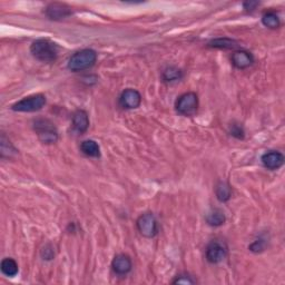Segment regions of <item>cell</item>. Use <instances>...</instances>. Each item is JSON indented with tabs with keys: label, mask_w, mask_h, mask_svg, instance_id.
I'll return each instance as SVG.
<instances>
[{
	"label": "cell",
	"mask_w": 285,
	"mask_h": 285,
	"mask_svg": "<svg viewBox=\"0 0 285 285\" xmlns=\"http://www.w3.org/2000/svg\"><path fill=\"white\" fill-rule=\"evenodd\" d=\"M239 46V42L230 38H217L209 42V47L219 48V49H234Z\"/></svg>",
	"instance_id": "d6986e66"
},
{
	"label": "cell",
	"mask_w": 285,
	"mask_h": 285,
	"mask_svg": "<svg viewBox=\"0 0 285 285\" xmlns=\"http://www.w3.org/2000/svg\"><path fill=\"white\" fill-rule=\"evenodd\" d=\"M0 144H1V157H11L14 154H17V149L12 146V144L8 141L3 134L0 139Z\"/></svg>",
	"instance_id": "44dd1931"
},
{
	"label": "cell",
	"mask_w": 285,
	"mask_h": 285,
	"mask_svg": "<svg viewBox=\"0 0 285 285\" xmlns=\"http://www.w3.org/2000/svg\"><path fill=\"white\" fill-rule=\"evenodd\" d=\"M96 61H97V52L86 48V49L76 51L68 59L67 67L71 71L78 72L91 68L96 64Z\"/></svg>",
	"instance_id": "7a4b0ae2"
},
{
	"label": "cell",
	"mask_w": 285,
	"mask_h": 285,
	"mask_svg": "<svg viewBox=\"0 0 285 285\" xmlns=\"http://www.w3.org/2000/svg\"><path fill=\"white\" fill-rule=\"evenodd\" d=\"M215 194L216 199L222 203H225L230 201L232 197V188L229 183L226 182H219L215 187Z\"/></svg>",
	"instance_id": "e0dca14e"
},
{
	"label": "cell",
	"mask_w": 285,
	"mask_h": 285,
	"mask_svg": "<svg viewBox=\"0 0 285 285\" xmlns=\"http://www.w3.org/2000/svg\"><path fill=\"white\" fill-rule=\"evenodd\" d=\"M206 223L209 224L210 226H213V228H219V226H222L226 221L225 214L219 209L212 210L211 212L206 214L205 216Z\"/></svg>",
	"instance_id": "5bb4252c"
},
{
	"label": "cell",
	"mask_w": 285,
	"mask_h": 285,
	"mask_svg": "<svg viewBox=\"0 0 285 285\" xmlns=\"http://www.w3.org/2000/svg\"><path fill=\"white\" fill-rule=\"evenodd\" d=\"M173 284H185V285H190V284H194L195 281L192 279V277L187 274H181L176 277V279L174 280L172 282Z\"/></svg>",
	"instance_id": "603a6c76"
},
{
	"label": "cell",
	"mask_w": 285,
	"mask_h": 285,
	"mask_svg": "<svg viewBox=\"0 0 285 285\" xmlns=\"http://www.w3.org/2000/svg\"><path fill=\"white\" fill-rule=\"evenodd\" d=\"M230 134L232 135V136L235 137V138H238V139H243L244 136H245V132H244L243 127L241 126V125H239V124L231 125Z\"/></svg>",
	"instance_id": "7402d4cb"
},
{
	"label": "cell",
	"mask_w": 285,
	"mask_h": 285,
	"mask_svg": "<svg viewBox=\"0 0 285 285\" xmlns=\"http://www.w3.org/2000/svg\"><path fill=\"white\" fill-rule=\"evenodd\" d=\"M136 226L141 235L146 239L154 238L158 232L156 217L151 212H147V213L139 216L136 221Z\"/></svg>",
	"instance_id": "8992f818"
},
{
	"label": "cell",
	"mask_w": 285,
	"mask_h": 285,
	"mask_svg": "<svg viewBox=\"0 0 285 285\" xmlns=\"http://www.w3.org/2000/svg\"><path fill=\"white\" fill-rule=\"evenodd\" d=\"M80 151L84 155L88 157H99L100 156V148L99 145L93 139H87L80 144Z\"/></svg>",
	"instance_id": "9a60e30c"
},
{
	"label": "cell",
	"mask_w": 285,
	"mask_h": 285,
	"mask_svg": "<svg viewBox=\"0 0 285 285\" xmlns=\"http://www.w3.org/2000/svg\"><path fill=\"white\" fill-rule=\"evenodd\" d=\"M30 52L37 60L49 64V62H54L58 58L59 48L56 42L41 38L31 43Z\"/></svg>",
	"instance_id": "6da1fadb"
},
{
	"label": "cell",
	"mask_w": 285,
	"mask_h": 285,
	"mask_svg": "<svg viewBox=\"0 0 285 285\" xmlns=\"http://www.w3.org/2000/svg\"><path fill=\"white\" fill-rule=\"evenodd\" d=\"M142 104V95L133 88L125 89L119 97V105L125 109L138 108Z\"/></svg>",
	"instance_id": "ba28073f"
},
{
	"label": "cell",
	"mask_w": 285,
	"mask_h": 285,
	"mask_svg": "<svg viewBox=\"0 0 285 285\" xmlns=\"http://www.w3.org/2000/svg\"><path fill=\"white\" fill-rule=\"evenodd\" d=\"M199 96L190 91V93L181 95L177 98L175 108L180 115L185 116V117H193L199 110Z\"/></svg>",
	"instance_id": "277c9868"
},
{
	"label": "cell",
	"mask_w": 285,
	"mask_h": 285,
	"mask_svg": "<svg viewBox=\"0 0 285 285\" xmlns=\"http://www.w3.org/2000/svg\"><path fill=\"white\" fill-rule=\"evenodd\" d=\"M162 78L165 83H174V81H178L183 78V71L177 67L170 66L163 70Z\"/></svg>",
	"instance_id": "ac0fdd59"
},
{
	"label": "cell",
	"mask_w": 285,
	"mask_h": 285,
	"mask_svg": "<svg viewBox=\"0 0 285 285\" xmlns=\"http://www.w3.org/2000/svg\"><path fill=\"white\" fill-rule=\"evenodd\" d=\"M72 14L71 8L67 6L65 3L54 2L48 4L46 8V16L48 18L52 19V20H60V19H65Z\"/></svg>",
	"instance_id": "9c48e42d"
},
{
	"label": "cell",
	"mask_w": 285,
	"mask_h": 285,
	"mask_svg": "<svg viewBox=\"0 0 285 285\" xmlns=\"http://www.w3.org/2000/svg\"><path fill=\"white\" fill-rule=\"evenodd\" d=\"M259 2L258 1H246L243 3V6H244V9L246 11H250V12H252L254 11L255 9H257V7L259 6Z\"/></svg>",
	"instance_id": "484cf974"
},
{
	"label": "cell",
	"mask_w": 285,
	"mask_h": 285,
	"mask_svg": "<svg viewBox=\"0 0 285 285\" xmlns=\"http://www.w3.org/2000/svg\"><path fill=\"white\" fill-rule=\"evenodd\" d=\"M232 64L238 69L249 68L250 66L254 64V57L250 51L246 50H238L232 55Z\"/></svg>",
	"instance_id": "7c38bea8"
},
{
	"label": "cell",
	"mask_w": 285,
	"mask_h": 285,
	"mask_svg": "<svg viewBox=\"0 0 285 285\" xmlns=\"http://www.w3.org/2000/svg\"><path fill=\"white\" fill-rule=\"evenodd\" d=\"M0 270H1V273L3 275H6V277L13 278L18 274L19 268H18V264H17L16 261H14L13 259H10V258H7V259H3L1 261V264H0Z\"/></svg>",
	"instance_id": "2e32d148"
},
{
	"label": "cell",
	"mask_w": 285,
	"mask_h": 285,
	"mask_svg": "<svg viewBox=\"0 0 285 285\" xmlns=\"http://www.w3.org/2000/svg\"><path fill=\"white\" fill-rule=\"evenodd\" d=\"M261 161H262V164L265 168H268L270 171H275L283 166L285 157L281 152L270 151L268 153L263 154Z\"/></svg>",
	"instance_id": "30bf717a"
},
{
	"label": "cell",
	"mask_w": 285,
	"mask_h": 285,
	"mask_svg": "<svg viewBox=\"0 0 285 285\" xmlns=\"http://www.w3.org/2000/svg\"><path fill=\"white\" fill-rule=\"evenodd\" d=\"M46 105V96L42 94H36L28 96V97L22 98L21 100L17 101L16 104L11 106L13 112H21V113H32L40 110L43 106Z\"/></svg>",
	"instance_id": "5b68a950"
},
{
	"label": "cell",
	"mask_w": 285,
	"mask_h": 285,
	"mask_svg": "<svg viewBox=\"0 0 285 285\" xmlns=\"http://www.w3.org/2000/svg\"><path fill=\"white\" fill-rule=\"evenodd\" d=\"M228 255V246L221 240H213L207 245L206 260L211 264H217L223 261Z\"/></svg>",
	"instance_id": "52a82bcc"
},
{
	"label": "cell",
	"mask_w": 285,
	"mask_h": 285,
	"mask_svg": "<svg viewBox=\"0 0 285 285\" xmlns=\"http://www.w3.org/2000/svg\"><path fill=\"white\" fill-rule=\"evenodd\" d=\"M72 127L79 134L87 132L89 127V118L84 109H78L72 114Z\"/></svg>",
	"instance_id": "4fadbf2b"
},
{
	"label": "cell",
	"mask_w": 285,
	"mask_h": 285,
	"mask_svg": "<svg viewBox=\"0 0 285 285\" xmlns=\"http://www.w3.org/2000/svg\"><path fill=\"white\" fill-rule=\"evenodd\" d=\"M33 129L43 144H55L58 141V130L55 124L47 118H38L33 122Z\"/></svg>",
	"instance_id": "3957f363"
},
{
	"label": "cell",
	"mask_w": 285,
	"mask_h": 285,
	"mask_svg": "<svg viewBox=\"0 0 285 285\" xmlns=\"http://www.w3.org/2000/svg\"><path fill=\"white\" fill-rule=\"evenodd\" d=\"M41 257H42L43 260H46V261H49V260L54 259L55 252H54V250H52V248H51L50 245H46L45 248L42 249Z\"/></svg>",
	"instance_id": "d4e9b609"
},
{
	"label": "cell",
	"mask_w": 285,
	"mask_h": 285,
	"mask_svg": "<svg viewBox=\"0 0 285 285\" xmlns=\"http://www.w3.org/2000/svg\"><path fill=\"white\" fill-rule=\"evenodd\" d=\"M262 23L270 29H277L281 25V21H280V18L277 14V12L274 11H269L265 12L262 17Z\"/></svg>",
	"instance_id": "ffe728a7"
},
{
	"label": "cell",
	"mask_w": 285,
	"mask_h": 285,
	"mask_svg": "<svg viewBox=\"0 0 285 285\" xmlns=\"http://www.w3.org/2000/svg\"><path fill=\"white\" fill-rule=\"evenodd\" d=\"M133 263L132 260L126 254H118L114 258L112 262V269L115 274L127 275L132 271Z\"/></svg>",
	"instance_id": "8fae6325"
},
{
	"label": "cell",
	"mask_w": 285,
	"mask_h": 285,
	"mask_svg": "<svg viewBox=\"0 0 285 285\" xmlns=\"http://www.w3.org/2000/svg\"><path fill=\"white\" fill-rule=\"evenodd\" d=\"M264 248H265V244L262 240L254 241V242L249 246L250 251H252V252H254V253L262 252V251H264Z\"/></svg>",
	"instance_id": "cb8c5ba5"
}]
</instances>
